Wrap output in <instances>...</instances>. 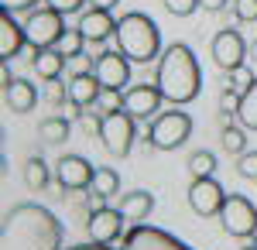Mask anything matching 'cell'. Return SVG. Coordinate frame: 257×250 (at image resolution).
I'll use <instances>...</instances> for the list:
<instances>
[{
  "instance_id": "cell-39",
  "label": "cell",
  "mask_w": 257,
  "mask_h": 250,
  "mask_svg": "<svg viewBox=\"0 0 257 250\" xmlns=\"http://www.w3.org/2000/svg\"><path fill=\"white\" fill-rule=\"evenodd\" d=\"M202 7L216 14V11H223V7H226V0H202Z\"/></svg>"
},
{
  "instance_id": "cell-5",
  "label": "cell",
  "mask_w": 257,
  "mask_h": 250,
  "mask_svg": "<svg viewBox=\"0 0 257 250\" xmlns=\"http://www.w3.org/2000/svg\"><path fill=\"white\" fill-rule=\"evenodd\" d=\"M24 35H28L31 52L55 48L59 38L65 35V14L55 11V7H35V11L28 14V21H24Z\"/></svg>"
},
{
  "instance_id": "cell-19",
  "label": "cell",
  "mask_w": 257,
  "mask_h": 250,
  "mask_svg": "<svg viewBox=\"0 0 257 250\" xmlns=\"http://www.w3.org/2000/svg\"><path fill=\"white\" fill-rule=\"evenodd\" d=\"M65 65H69V58L62 55L59 48H41V52H35V72H38L45 82L59 79Z\"/></svg>"
},
{
  "instance_id": "cell-13",
  "label": "cell",
  "mask_w": 257,
  "mask_h": 250,
  "mask_svg": "<svg viewBox=\"0 0 257 250\" xmlns=\"http://www.w3.org/2000/svg\"><path fill=\"white\" fill-rule=\"evenodd\" d=\"M96 79L103 86H113V89H123L131 82V58L123 52H99L96 58Z\"/></svg>"
},
{
  "instance_id": "cell-34",
  "label": "cell",
  "mask_w": 257,
  "mask_h": 250,
  "mask_svg": "<svg viewBox=\"0 0 257 250\" xmlns=\"http://www.w3.org/2000/svg\"><path fill=\"white\" fill-rule=\"evenodd\" d=\"M219 110H223V113H233V110H240V93L226 89V93L219 96Z\"/></svg>"
},
{
  "instance_id": "cell-14",
  "label": "cell",
  "mask_w": 257,
  "mask_h": 250,
  "mask_svg": "<svg viewBox=\"0 0 257 250\" xmlns=\"http://www.w3.org/2000/svg\"><path fill=\"white\" fill-rule=\"evenodd\" d=\"M123 212L120 209H93L89 212V219H86V230H89V236L96 240V243H113V240H120V233H123Z\"/></svg>"
},
{
  "instance_id": "cell-10",
  "label": "cell",
  "mask_w": 257,
  "mask_h": 250,
  "mask_svg": "<svg viewBox=\"0 0 257 250\" xmlns=\"http://www.w3.org/2000/svg\"><path fill=\"white\" fill-rule=\"evenodd\" d=\"M120 250H192V247L182 243L172 233L158 230V226H134L123 236V247Z\"/></svg>"
},
{
  "instance_id": "cell-33",
  "label": "cell",
  "mask_w": 257,
  "mask_h": 250,
  "mask_svg": "<svg viewBox=\"0 0 257 250\" xmlns=\"http://www.w3.org/2000/svg\"><path fill=\"white\" fill-rule=\"evenodd\" d=\"M69 69H72V76H79V72H93V69H96V58L86 55V52H79V55L69 58Z\"/></svg>"
},
{
  "instance_id": "cell-15",
  "label": "cell",
  "mask_w": 257,
  "mask_h": 250,
  "mask_svg": "<svg viewBox=\"0 0 257 250\" xmlns=\"http://www.w3.org/2000/svg\"><path fill=\"white\" fill-rule=\"evenodd\" d=\"M76 28L86 35V45H93V48L103 45L110 35H117V21L110 18V11H99V7H89V11L79 18Z\"/></svg>"
},
{
  "instance_id": "cell-20",
  "label": "cell",
  "mask_w": 257,
  "mask_h": 250,
  "mask_svg": "<svg viewBox=\"0 0 257 250\" xmlns=\"http://www.w3.org/2000/svg\"><path fill=\"white\" fill-rule=\"evenodd\" d=\"M123 202H120V212L127 219H148L151 209H155V195L151 192H120Z\"/></svg>"
},
{
  "instance_id": "cell-1",
  "label": "cell",
  "mask_w": 257,
  "mask_h": 250,
  "mask_svg": "<svg viewBox=\"0 0 257 250\" xmlns=\"http://www.w3.org/2000/svg\"><path fill=\"white\" fill-rule=\"evenodd\" d=\"M62 223L55 212L38 202H21L4 216L0 226V250H59Z\"/></svg>"
},
{
  "instance_id": "cell-16",
  "label": "cell",
  "mask_w": 257,
  "mask_h": 250,
  "mask_svg": "<svg viewBox=\"0 0 257 250\" xmlns=\"http://www.w3.org/2000/svg\"><path fill=\"white\" fill-rule=\"evenodd\" d=\"M24 45H28V35H24V24H18L11 11H4V14H0V58H4V62L18 58Z\"/></svg>"
},
{
  "instance_id": "cell-31",
  "label": "cell",
  "mask_w": 257,
  "mask_h": 250,
  "mask_svg": "<svg viewBox=\"0 0 257 250\" xmlns=\"http://www.w3.org/2000/svg\"><path fill=\"white\" fill-rule=\"evenodd\" d=\"M237 172L243 175V178H254L257 182V151H243L237 158Z\"/></svg>"
},
{
  "instance_id": "cell-40",
  "label": "cell",
  "mask_w": 257,
  "mask_h": 250,
  "mask_svg": "<svg viewBox=\"0 0 257 250\" xmlns=\"http://www.w3.org/2000/svg\"><path fill=\"white\" fill-rule=\"evenodd\" d=\"M89 4H93V7H99V11H113L120 0H89Z\"/></svg>"
},
{
  "instance_id": "cell-37",
  "label": "cell",
  "mask_w": 257,
  "mask_h": 250,
  "mask_svg": "<svg viewBox=\"0 0 257 250\" xmlns=\"http://www.w3.org/2000/svg\"><path fill=\"white\" fill-rule=\"evenodd\" d=\"M48 99H52V103H62V99H69V86L62 89L59 79H52V86H48Z\"/></svg>"
},
{
  "instance_id": "cell-11",
  "label": "cell",
  "mask_w": 257,
  "mask_h": 250,
  "mask_svg": "<svg viewBox=\"0 0 257 250\" xmlns=\"http://www.w3.org/2000/svg\"><path fill=\"white\" fill-rule=\"evenodd\" d=\"M93 175L96 168L82 158V154H62L59 165H55V178H59L62 189H72V192H79V189H93Z\"/></svg>"
},
{
  "instance_id": "cell-26",
  "label": "cell",
  "mask_w": 257,
  "mask_h": 250,
  "mask_svg": "<svg viewBox=\"0 0 257 250\" xmlns=\"http://www.w3.org/2000/svg\"><path fill=\"white\" fill-rule=\"evenodd\" d=\"M219 141H223V151L226 154H237L240 158V154L247 151V134L240 127H223V137Z\"/></svg>"
},
{
  "instance_id": "cell-25",
  "label": "cell",
  "mask_w": 257,
  "mask_h": 250,
  "mask_svg": "<svg viewBox=\"0 0 257 250\" xmlns=\"http://www.w3.org/2000/svg\"><path fill=\"white\" fill-rule=\"evenodd\" d=\"M82 45H86V35H82L79 28H65V35L59 38L55 48H59L65 58H72V55H79V52H82Z\"/></svg>"
},
{
  "instance_id": "cell-18",
  "label": "cell",
  "mask_w": 257,
  "mask_h": 250,
  "mask_svg": "<svg viewBox=\"0 0 257 250\" xmlns=\"http://www.w3.org/2000/svg\"><path fill=\"white\" fill-rule=\"evenodd\" d=\"M99 89H103V82L96 79V72H79V76L69 79V103L82 110V106L99 99Z\"/></svg>"
},
{
  "instance_id": "cell-17",
  "label": "cell",
  "mask_w": 257,
  "mask_h": 250,
  "mask_svg": "<svg viewBox=\"0 0 257 250\" xmlns=\"http://www.w3.org/2000/svg\"><path fill=\"white\" fill-rule=\"evenodd\" d=\"M4 103H7V110H14V113H28V110H35V103H38V89H35L28 79H11V82L4 86Z\"/></svg>"
},
{
  "instance_id": "cell-2",
  "label": "cell",
  "mask_w": 257,
  "mask_h": 250,
  "mask_svg": "<svg viewBox=\"0 0 257 250\" xmlns=\"http://www.w3.org/2000/svg\"><path fill=\"white\" fill-rule=\"evenodd\" d=\"M155 86L161 89V96L175 106H185L199 96L202 89V72H199V62L192 55L189 45H168L158 58V76H155Z\"/></svg>"
},
{
  "instance_id": "cell-32",
  "label": "cell",
  "mask_w": 257,
  "mask_h": 250,
  "mask_svg": "<svg viewBox=\"0 0 257 250\" xmlns=\"http://www.w3.org/2000/svg\"><path fill=\"white\" fill-rule=\"evenodd\" d=\"M233 14H237V21H243V24L257 21V0H233Z\"/></svg>"
},
{
  "instance_id": "cell-22",
  "label": "cell",
  "mask_w": 257,
  "mask_h": 250,
  "mask_svg": "<svg viewBox=\"0 0 257 250\" xmlns=\"http://www.w3.org/2000/svg\"><path fill=\"white\" fill-rule=\"evenodd\" d=\"M38 134L48 141V144H62L65 137H69V120L65 116H48V120H41Z\"/></svg>"
},
{
  "instance_id": "cell-8",
  "label": "cell",
  "mask_w": 257,
  "mask_h": 250,
  "mask_svg": "<svg viewBox=\"0 0 257 250\" xmlns=\"http://www.w3.org/2000/svg\"><path fill=\"white\" fill-rule=\"evenodd\" d=\"M223 202H226V192L219 189V182L213 175L192 178V185H189V206H192L196 216H219Z\"/></svg>"
},
{
  "instance_id": "cell-35",
  "label": "cell",
  "mask_w": 257,
  "mask_h": 250,
  "mask_svg": "<svg viewBox=\"0 0 257 250\" xmlns=\"http://www.w3.org/2000/svg\"><path fill=\"white\" fill-rule=\"evenodd\" d=\"M82 4L86 0H48V7H55L62 14H76V11H82Z\"/></svg>"
},
{
  "instance_id": "cell-43",
  "label": "cell",
  "mask_w": 257,
  "mask_h": 250,
  "mask_svg": "<svg viewBox=\"0 0 257 250\" xmlns=\"http://www.w3.org/2000/svg\"><path fill=\"white\" fill-rule=\"evenodd\" d=\"M243 250H257V247H243Z\"/></svg>"
},
{
  "instance_id": "cell-27",
  "label": "cell",
  "mask_w": 257,
  "mask_h": 250,
  "mask_svg": "<svg viewBox=\"0 0 257 250\" xmlns=\"http://www.w3.org/2000/svg\"><path fill=\"white\" fill-rule=\"evenodd\" d=\"M189 172L196 175V178H206V175H213V172H216V154L196 151L192 158H189Z\"/></svg>"
},
{
  "instance_id": "cell-3",
  "label": "cell",
  "mask_w": 257,
  "mask_h": 250,
  "mask_svg": "<svg viewBox=\"0 0 257 250\" xmlns=\"http://www.w3.org/2000/svg\"><path fill=\"white\" fill-rule=\"evenodd\" d=\"M117 45L120 52L131 58V62H151V58H158L161 52V31L158 24L148 18V14H141V11H131V14H123L117 21Z\"/></svg>"
},
{
  "instance_id": "cell-9",
  "label": "cell",
  "mask_w": 257,
  "mask_h": 250,
  "mask_svg": "<svg viewBox=\"0 0 257 250\" xmlns=\"http://www.w3.org/2000/svg\"><path fill=\"white\" fill-rule=\"evenodd\" d=\"M161 89L155 82H138L123 93V110L134 116V120H155L161 110Z\"/></svg>"
},
{
  "instance_id": "cell-30",
  "label": "cell",
  "mask_w": 257,
  "mask_h": 250,
  "mask_svg": "<svg viewBox=\"0 0 257 250\" xmlns=\"http://www.w3.org/2000/svg\"><path fill=\"white\" fill-rule=\"evenodd\" d=\"M165 7L175 18H189V14H196L199 7H202V0H165Z\"/></svg>"
},
{
  "instance_id": "cell-24",
  "label": "cell",
  "mask_w": 257,
  "mask_h": 250,
  "mask_svg": "<svg viewBox=\"0 0 257 250\" xmlns=\"http://www.w3.org/2000/svg\"><path fill=\"white\" fill-rule=\"evenodd\" d=\"M93 192L117 195L120 192V175L113 168H96V175H93Z\"/></svg>"
},
{
  "instance_id": "cell-41",
  "label": "cell",
  "mask_w": 257,
  "mask_h": 250,
  "mask_svg": "<svg viewBox=\"0 0 257 250\" xmlns=\"http://www.w3.org/2000/svg\"><path fill=\"white\" fill-rule=\"evenodd\" d=\"M247 58H250V62H257V41L250 45V48H247Z\"/></svg>"
},
{
  "instance_id": "cell-38",
  "label": "cell",
  "mask_w": 257,
  "mask_h": 250,
  "mask_svg": "<svg viewBox=\"0 0 257 250\" xmlns=\"http://www.w3.org/2000/svg\"><path fill=\"white\" fill-rule=\"evenodd\" d=\"M65 250H113V247H106V243H79V247H65Z\"/></svg>"
},
{
  "instance_id": "cell-23",
  "label": "cell",
  "mask_w": 257,
  "mask_h": 250,
  "mask_svg": "<svg viewBox=\"0 0 257 250\" xmlns=\"http://www.w3.org/2000/svg\"><path fill=\"white\" fill-rule=\"evenodd\" d=\"M24 182H28V189H35V192H41V189L48 185V168H45L41 158H31V161L24 165Z\"/></svg>"
},
{
  "instance_id": "cell-21",
  "label": "cell",
  "mask_w": 257,
  "mask_h": 250,
  "mask_svg": "<svg viewBox=\"0 0 257 250\" xmlns=\"http://www.w3.org/2000/svg\"><path fill=\"white\" fill-rule=\"evenodd\" d=\"M240 127H247V131H257V79H254V86L240 96Z\"/></svg>"
},
{
  "instance_id": "cell-42",
  "label": "cell",
  "mask_w": 257,
  "mask_h": 250,
  "mask_svg": "<svg viewBox=\"0 0 257 250\" xmlns=\"http://www.w3.org/2000/svg\"><path fill=\"white\" fill-rule=\"evenodd\" d=\"M254 247H257V233H254Z\"/></svg>"
},
{
  "instance_id": "cell-7",
  "label": "cell",
  "mask_w": 257,
  "mask_h": 250,
  "mask_svg": "<svg viewBox=\"0 0 257 250\" xmlns=\"http://www.w3.org/2000/svg\"><path fill=\"white\" fill-rule=\"evenodd\" d=\"M99 141L113 158H127L134 148V116L127 110L117 113H103V127H99Z\"/></svg>"
},
{
  "instance_id": "cell-36",
  "label": "cell",
  "mask_w": 257,
  "mask_h": 250,
  "mask_svg": "<svg viewBox=\"0 0 257 250\" xmlns=\"http://www.w3.org/2000/svg\"><path fill=\"white\" fill-rule=\"evenodd\" d=\"M35 4H38V0H0V7L11 11V14H18V11H35Z\"/></svg>"
},
{
  "instance_id": "cell-28",
  "label": "cell",
  "mask_w": 257,
  "mask_h": 250,
  "mask_svg": "<svg viewBox=\"0 0 257 250\" xmlns=\"http://www.w3.org/2000/svg\"><path fill=\"white\" fill-rule=\"evenodd\" d=\"M96 106L103 110V113H117V110H123V89H113V86H103V89H99Z\"/></svg>"
},
{
  "instance_id": "cell-6",
  "label": "cell",
  "mask_w": 257,
  "mask_h": 250,
  "mask_svg": "<svg viewBox=\"0 0 257 250\" xmlns=\"http://www.w3.org/2000/svg\"><path fill=\"white\" fill-rule=\"evenodd\" d=\"M219 226L230 233V236H254L257 233V206L243 195H226L223 209H219Z\"/></svg>"
},
{
  "instance_id": "cell-12",
  "label": "cell",
  "mask_w": 257,
  "mask_h": 250,
  "mask_svg": "<svg viewBox=\"0 0 257 250\" xmlns=\"http://www.w3.org/2000/svg\"><path fill=\"white\" fill-rule=\"evenodd\" d=\"M247 48H250V45H243V38H240L237 28H223L216 38H213V62H216L219 69L233 72L237 65H243Z\"/></svg>"
},
{
  "instance_id": "cell-29",
  "label": "cell",
  "mask_w": 257,
  "mask_h": 250,
  "mask_svg": "<svg viewBox=\"0 0 257 250\" xmlns=\"http://www.w3.org/2000/svg\"><path fill=\"white\" fill-rule=\"evenodd\" d=\"M254 79H257V76H254V72H250V69H247V65H237V69L230 72V89L243 96V93H247V89L254 86Z\"/></svg>"
},
{
  "instance_id": "cell-4",
  "label": "cell",
  "mask_w": 257,
  "mask_h": 250,
  "mask_svg": "<svg viewBox=\"0 0 257 250\" xmlns=\"http://www.w3.org/2000/svg\"><path fill=\"white\" fill-rule=\"evenodd\" d=\"M192 137V116L185 110H165L148 123V144L158 151H175Z\"/></svg>"
}]
</instances>
